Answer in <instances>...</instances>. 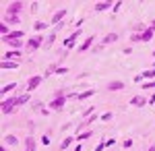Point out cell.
<instances>
[{
    "mask_svg": "<svg viewBox=\"0 0 155 151\" xmlns=\"http://www.w3.org/2000/svg\"><path fill=\"white\" fill-rule=\"evenodd\" d=\"M99 120H101V122H107V120H112V112H106V114H101V116H99Z\"/></svg>",
    "mask_w": 155,
    "mask_h": 151,
    "instance_id": "32",
    "label": "cell"
},
{
    "mask_svg": "<svg viewBox=\"0 0 155 151\" xmlns=\"http://www.w3.org/2000/svg\"><path fill=\"white\" fill-rule=\"evenodd\" d=\"M145 29H147V25H145V23H137L134 27H132V33H143Z\"/></svg>",
    "mask_w": 155,
    "mask_h": 151,
    "instance_id": "29",
    "label": "cell"
},
{
    "mask_svg": "<svg viewBox=\"0 0 155 151\" xmlns=\"http://www.w3.org/2000/svg\"><path fill=\"white\" fill-rule=\"evenodd\" d=\"M17 104H19V106L31 104V93H23V95H17Z\"/></svg>",
    "mask_w": 155,
    "mask_h": 151,
    "instance_id": "19",
    "label": "cell"
},
{
    "mask_svg": "<svg viewBox=\"0 0 155 151\" xmlns=\"http://www.w3.org/2000/svg\"><path fill=\"white\" fill-rule=\"evenodd\" d=\"M64 17H66V11H64V8H60V11H56L54 15H52V21H50V23H52V25H60Z\"/></svg>",
    "mask_w": 155,
    "mask_h": 151,
    "instance_id": "13",
    "label": "cell"
},
{
    "mask_svg": "<svg viewBox=\"0 0 155 151\" xmlns=\"http://www.w3.org/2000/svg\"><path fill=\"white\" fill-rule=\"evenodd\" d=\"M64 104H66V97H52V102L48 104V108L52 112H62V110H64Z\"/></svg>",
    "mask_w": 155,
    "mask_h": 151,
    "instance_id": "4",
    "label": "cell"
},
{
    "mask_svg": "<svg viewBox=\"0 0 155 151\" xmlns=\"http://www.w3.org/2000/svg\"><path fill=\"white\" fill-rule=\"evenodd\" d=\"M118 39H120V37H118V33H114V31H112V33H107L106 37L101 39V46H110V44H116Z\"/></svg>",
    "mask_w": 155,
    "mask_h": 151,
    "instance_id": "16",
    "label": "cell"
},
{
    "mask_svg": "<svg viewBox=\"0 0 155 151\" xmlns=\"http://www.w3.org/2000/svg\"><path fill=\"white\" fill-rule=\"evenodd\" d=\"M41 81H44V77H41V75H33V77H29V79H27V93L35 91L37 87L41 85Z\"/></svg>",
    "mask_w": 155,
    "mask_h": 151,
    "instance_id": "3",
    "label": "cell"
},
{
    "mask_svg": "<svg viewBox=\"0 0 155 151\" xmlns=\"http://www.w3.org/2000/svg\"><path fill=\"white\" fill-rule=\"evenodd\" d=\"M122 54H132V48H130V46L124 48V50H122Z\"/></svg>",
    "mask_w": 155,
    "mask_h": 151,
    "instance_id": "40",
    "label": "cell"
},
{
    "mask_svg": "<svg viewBox=\"0 0 155 151\" xmlns=\"http://www.w3.org/2000/svg\"><path fill=\"white\" fill-rule=\"evenodd\" d=\"M79 37H81V29H77L71 37H66V39H64V48H66V50H71V48L77 44V39H79Z\"/></svg>",
    "mask_w": 155,
    "mask_h": 151,
    "instance_id": "8",
    "label": "cell"
},
{
    "mask_svg": "<svg viewBox=\"0 0 155 151\" xmlns=\"http://www.w3.org/2000/svg\"><path fill=\"white\" fill-rule=\"evenodd\" d=\"M143 89H155V79H153V81H145L143 83Z\"/></svg>",
    "mask_w": 155,
    "mask_h": 151,
    "instance_id": "31",
    "label": "cell"
},
{
    "mask_svg": "<svg viewBox=\"0 0 155 151\" xmlns=\"http://www.w3.org/2000/svg\"><path fill=\"white\" fill-rule=\"evenodd\" d=\"M56 37H58V35H56V33L48 35V39H46V44H44V48H50V46H52V44H54V42H56Z\"/></svg>",
    "mask_w": 155,
    "mask_h": 151,
    "instance_id": "30",
    "label": "cell"
},
{
    "mask_svg": "<svg viewBox=\"0 0 155 151\" xmlns=\"http://www.w3.org/2000/svg\"><path fill=\"white\" fill-rule=\"evenodd\" d=\"M153 56H155V50H153Z\"/></svg>",
    "mask_w": 155,
    "mask_h": 151,
    "instance_id": "44",
    "label": "cell"
},
{
    "mask_svg": "<svg viewBox=\"0 0 155 151\" xmlns=\"http://www.w3.org/2000/svg\"><path fill=\"white\" fill-rule=\"evenodd\" d=\"M147 151H155V145H151V147H149V149H147Z\"/></svg>",
    "mask_w": 155,
    "mask_h": 151,
    "instance_id": "42",
    "label": "cell"
},
{
    "mask_svg": "<svg viewBox=\"0 0 155 151\" xmlns=\"http://www.w3.org/2000/svg\"><path fill=\"white\" fill-rule=\"evenodd\" d=\"M153 35H155V27H151V25H149L143 33H141V42H151V39H153Z\"/></svg>",
    "mask_w": 155,
    "mask_h": 151,
    "instance_id": "14",
    "label": "cell"
},
{
    "mask_svg": "<svg viewBox=\"0 0 155 151\" xmlns=\"http://www.w3.org/2000/svg\"><path fill=\"white\" fill-rule=\"evenodd\" d=\"M35 137H31V135H29V137H27V139H25V151H35Z\"/></svg>",
    "mask_w": 155,
    "mask_h": 151,
    "instance_id": "18",
    "label": "cell"
},
{
    "mask_svg": "<svg viewBox=\"0 0 155 151\" xmlns=\"http://www.w3.org/2000/svg\"><path fill=\"white\" fill-rule=\"evenodd\" d=\"M8 37H12V39H23V37H25V31H21V29H12Z\"/></svg>",
    "mask_w": 155,
    "mask_h": 151,
    "instance_id": "27",
    "label": "cell"
},
{
    "mask_svg": "<svg viewBox=\"0 0 155 151\" xmlns=\"http://www.w3.org/2000/svg\"><path fill=\"white\" fill-rule=\"evenodd\" d=\"M89 137H93V130L89 128V130H83V133H79V135H74V139L77 141H85V139H89Z\"/></svg>",
    "mask_w": 155,
    "mask_h": 151,
    "instance_id": "21",
    "label": "cell"
},
{
    "mask_svg": "<svg viewBox=\"0 0 155 151\" xmlns=\"http://www.w3.org/2000/svg\"><path fill=\"white\" fill-rule=\"evenodd\" d=\"M2 42L11 48V50H21V48H23V39H12V37H8V35L2 37Z\"/></svg>",
    "mask_w": 155,
    "mask_h": 151,
    "instance_id": "7",
    "label": "cell"
},
{
    "mask_svg": "<svg viewBox=\"0 0 155 151\" xmlns=\"http://www.w3.org/2000/svg\"><path fill=\"white\" fill-rule=\"evenodd\" d=\"M2 23H6L8 27L19 25V23H21V17H17V15H4V17H2Z\"/></svg>",
    "mask_w": 155,
    "mask_h": 151,
    "instance_id": "10",
    "label": "cell"
},
{
    "mask_svg": "<svg viewBox=\"0 0 155 151\" xmlns=\"http://www.w3.org/2000/svg\"><path fill=\"white\" fill-rule=\"evenodd\" d=\"M0 151H8V147L6 145H0Z\"/></svg>",
    "mask_w": 155,
    "mask_h": 151,
    "instance_id": "41",
    "label": "cell"
},
{
    "mask_svg": "<svg viewBox=\"0 0 155 151\" xmlns=\"http://www.w3.org/2000/svg\"><path fill=\"white\" fill-rule=\"evenodd\" d=\"M41 143H44V145H50V137H46V135H44V137H41Z\"/></svg>",
    "mask_w": 155,
    "mask_h": 151,
    "instance_id": "39",
    "label": "cell"
},
{
    "mask_svg": "<svg viewBox=\"0 0 155 151\" xmlns=\"http://www.w3.org/2000/svg\"><path fill=\"white\" fill-rule=\"evenodd\" d=\"M107 8H112V2H110V0H104V2H97L95 4V12L107 11Z\"/></svg>",
    "mask_w": 155,
    "mask_h": 151,
    "instance_id": "20",
    "label": "cell"
},
{
    "mask_svg": "<svg viewBox=\"0 0 155 151\" xmlns=\"http://www.w3.org/2000/svg\"><path fill=\"white\" fill-rule=\"evenodd\" d=\"M93 42H95V35H89V37H85V42L79 46V52H87L89 48L93 46Z\"/></svg>",
    "mask_w": 155,
    "mask_h": 151,
    "instance_id": "15",
    "label": "cell"
},
{
    "mask_svg": "<svg viewBox=\"0 0 155 151\" xmlns=\"http://www.w3.org/2000/svg\"><path fill=\"white\" fill-rule=\"evenodd\" d=\"M114 143H116V141H114V137H112V139H106V145H107V147H112Z\"/></svg>",
    "mask_w": 155,
    "mask_h": 151,
    "instance_id": "38",
    "label": "cell"
},
{
    "mask_svg": "<svg viewBox=\"0 0 155 151\" xmlns=\"http://www.w3.org/2000/svg\"><path fill=\"white\" fill-rule=\"evenodd\" d=\"M120 6H122V2H114V8H112V11L118 12V11H120Z\"/></svg>",
    "mask_w": 155,
    "mask_h": 151,
    "instance_id": "36",
    "label": "cell"
},
{
    "mask_svg": "<svg viewBox=\"0 0 155 151\" xmlns=\"http://www.w3.org/2000/svg\"><path fill=\"white\" fill-rule=\"evenodd\" d=\"M23 6H25V2H19V0H17V2H11V4L6 6V12H4V15H17V17H19V12L23 11Z\"/></svg>",
    "mask_w": 155,
    "mask_h": 151,
    "instance_id": "5",
    "label": "cell"
},
{
    "mask_svg": "<svg viewBox=\"0 0 155 151\" xmlns=\"http://www.w3.org/2000/svg\"><path fill=\"white\" fill-rule=\"evenodd\" d=\"M151 27H155V19H153V23H151Z\"/></svg>",
    "mask_w": 155,
    "mask_h": 151,
    "instance_id": "43",
    "label": "cell"
},
{
    "mask_svg": "<svg viewBox=\"0 0 155 151\" xmlns=\"http://www.w3.org/2000/svg\"><path fill=\"white\" fill-rule=\"evenodd\" d=\"M31 106H33V110L41 112V114H48V110H50V108H44V106H41V102H31Z\"/></svg>",
    "mask_w": 155,
    "mask_h": 151,
    "instance_id": "26",
    "label": "cell"
},
{
    "mask_svg": "<svg viewBox=\"0 0 155 151\" xmlns=\"http://www.w3.org/2000/svg\"><path fill=\"white\" fill-rule=\"evenodd\" d=\"M124 147H126V149H130V147H132V141L126 139V141H124Z\"/></svg>",
    "mask_w": 155,
    "mask_h": 151,
    "instance_id": "37",
    "label": "cell"
},
{
    "mask_svg": "<svg viewBox=\"0 0 155 151\" xmlns=\"http://www.w3.org/2000/svg\"><path fill=\"white\" fill-rule=\"evenodd\" d=\"M72 141H74V137H64V139H62V143H60V151L68 149V147L72 145Z\"/></svg>",
    "mask_w": 155,
    "mask_h": 151,
    "instance_id": "22",
    "label": "cell"
},
{
    "mask_svg": "<svg viewBox=\"0 0 155 151\" xmlns=\"http://www.w3.org/2000/svg\"><path fill=\"white\" fill-rule=\"evenodd\" d=\"M137 42H141V33H132L130 35V44H137Z\"/></svg>",
    "mask_w": 155,
    "mask_h": 151,
    "instance_id": "33",
    "label": "cell"
},
{
    "mask_svg": "<svg viewBox=\"0 0 155 151\" xmlns=\"http://www.w3.org/2000/svg\"><path fill=\"white\" fill-rule=\"evenodd\" d=\"M48 21H37L35 25H33V27H35V31H44V29H48Z\"/></svg>",
    "mask_w": 155,
    "mask_h": 151,
    "instance_id": "28",
    "label": "cell"
},
{
    "mask_svg": "<svg viewBox=\"0 0 155 151\" xmlns=\"http://www.w3.org/2000/svg\"><path fill=\"white\" fill-rule=\"evenodd\" d=\"M46 44V35L37 33L33 35V37H29L27 42H25V48H27V52H35V50H39V48Z\"/></svg>",
    "mask_w": 155,
    "mask_h": 151,
    "instance_id": "2",
    "label": "cell"
},
{
    "mask_svg": "<svg viewBox=\"0 0 155 151\" xmlns=\"http://www.w3.org/2000/svg\"><path fill=\"white\" fill-rule=\"evenodd\" d=\"M21 58V50H6L2 54V60H19Z\"/></svg>",
    "mask_w": 155,
    "mask_h": 151,
    "instance_id": "11",
    "label": "cell"
},
{
    "mask_svg": "<svg viewBox=\"0 0 155 151\" xmlns=\"http://www.w3.org/2000/svg\"><path fill=\"white\" fill-rule=\"evenodd\" d=\"M126 85H124V81H110L107 83V91H122Z\"/></svg>",
    "mask_w": 155,
    "mask_h": 151,
    "instance_id": "17",
    "label": "cell"
},
{
    "mask_svg": "<svg viewBox=\"0 0 155 151\" xmlns=\"http://www.w3.org/2000/svg\"><path fill=\"white\" fill-rule=\"evenodd\" d=\"M17 108H19V104H17V95H12V97H4V99H2L0 112H2L4 116H8V114H15V112H17Z\"/></svg>",
    "mask_w": 155,
    "mask_h": 151,
    "instance_id": "1",
    "label": "cell"
},
{
    "mask_svg": "<svg viewBox=\"0 0 155 151\" xmlns=\"http://www.w3.org/2000/svg\"><path fill=\"white\" fill-rule=\"evenodd\" d=\"M153 95H155V93H153Z\"/></svg>",
    "mask_w": 155,
    "mask_h": 151,
    "instance_id": "45",
    "label": "cell"
},
{
    "mask_svg": "<svg viewBox=\"0 0 155 151\" xmlns=\"http://www.w3.org/2000/svg\"><path fill=\"white\" fill-rule=\"evenodd\" d=\"M93 93H95V89H85V91H81V93H71L68 97L77 99V102H85V99H89Z\"/></svg>",
    "mask_w": 155,
    "mask_h": 151,
    "instance_id": "6",
    "label": "cell"
},
{
    "mask_svg": "<svg viewBox=\"0 0 155 151\" xmlns=\"http://www.w3.org/2000/svg\"><path fill=\"white\" fill-rule=\"evenodd\" d=\"M15 87H17V83L12 81V83H6L4 87H2V95H8L11 91H15Z\"/></svg>",
    "mask_w": 155,
    "mask_h": 151,
    "instance_id": "25",
    "label": "cell"
},
{
    "mask_svg": "<svg viewBox=\"0 0 155 151\" xmlns=\"http://www.w3.org/2000/svg\"><path fill=\"white\" fill-rule=\"evenodd\" d=\"M17 143H19V139H17L15 135H4V145H12V147H15Z\"/></svg>",
    "mask_w": 155,
    "mask_h": 151,
    "instance_id": "24",
    "label": "cell"
},
{
    "mask_svg": "<svg viewBox=\"0 0 155 151\" xmlns=\"http://www.w3.org/2000/svg\"><path fill=\"white\" fill-rule=\"evenodd\" d=\"M145 104H149V99H147L145 95H134L130 99V106H134V108H143Z\"/></svg>",
    "mask_w": 155,
    "mask_h": 151,
    "instance_id": "12",
    "label": "cell"
},
{
    "mask_svg": "<svg viewBox=\"0 0 155 151\" xmlns=\"http://www.w3.org/2000/svg\"><path fill=\"white\" fill-rule=\"evenodd\" d=\"M66 72H68V69H66V66H58L54 75H66Z\"/></svg>",
    "mask_w": 155,
    "mask_h": 151,
    "instance_id": "34",
    "label": "cell"
},
{
    "mask_svg": "<svg viewBox=\"0 0 155 151\" xmlns=\"http://www.w3.org/2000/svg\"><path fill=\"white\" fill-rule=\"evenodd\" d=\"M0 69H2V70H15V69H19V60H2V62H0Z\"/></svg>",
    "mask_w": 155,
    "mask_h": 151,
    "instance_id": "9",
    "label": "cell"
},
{
    "mask_svg": "<svg viewBox=\"0 0 155 151\" xmlns=\"http://www.w3.org/2000/svg\"><path fill=\"white\" fill-rule=\"evenodd\" d=\"M141 75H143L145 81H153V79H155V66H153V69H149V70H143Z\"/></svg>",
    "mask_w": 155,
    "mask_h": 151,
    "instance_id": "23",
    "label": "cell"
},
{
    "mask_svg": "<svg viewBox=\"0 0 155 151\" xmlns=\"http://www.w3.org/2000/svg\"><path fill=\"white\" fill-rule=\"evenodd\" d=\"M104 147H107V145H106V141H101V143L97 145V149H95V151H104Z\"/></svg>",
    "mask_w": 155,
    "mask_h": 151,
    "instance_id": "35",
    "label": "cell"
}]
</instances>
